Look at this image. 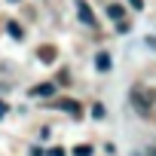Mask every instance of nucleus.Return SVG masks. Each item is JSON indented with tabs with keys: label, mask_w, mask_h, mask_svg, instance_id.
<instances>
[{
	"label": "nucleus",
	"mask_w": 156,
	"mask_h": 156,
	"mask_svg": "<svg viewBox=\"0 0 156 156\" xmlns=\"http://www.w3.org/2000/svg\"><path fill=\"white\" fill-rule=\"evenodd\" d=\"M129 101H132V107L138 110V113H150L153 110V101H156V95L150 92V89H144V86H135L132 92H129Z\"/></svg>",
	"instance_id": "obj_1"
},
{
	"label": "nucleus",
	"mask_w": 156,
	"mask_h": 156,
	"mask_svg": "<svg viewBox=\"0 0 156 156\" xmlns=\"http://www.w3.org/2000/svg\"><path fill=\"white\" fill-rule=\"evenodd\" d=\"M76 16H80V22H83L86 28H95V25H98V19H95V12L89 9L86 0H76Z\"/></svg>",
	"instance_id": "obj_2"
},
{
	"label": "nucleus",
	"mask_w": 156,
	"mask_h": 156,
	"mask_svg": "<svg viewBox=\"0 0 156 156\" xmlns=\"http://www.w3.org/2000/svg\"><path fill=\"white\" fill-rule=\"evenodd\" d=\"M58 110H64V113H70V116H83V107H80V101H73V98H58V101H52Z\"/></svg>",
	"instance_id": "obj_3"
},
{
	"label": "nucleus",
	"mask_w": 156,
	"mask_h": 156,
	"mask_svg": "<svg viewBox=\"0 0 156 156\" xmlns=\"http://www.w3.org/2000/svg\"><path fill=\"white\" fill-rule=\"evenodd\" d=\"M55 95V83H40L31 89V98H52Z\"/></svg>",
	"instance_id": "obj_4"
},
{
	"label": "nucleus",
	"mask_w": 156,
	"mask_h": 156,
	"mask_svg": "<svg viewBox=\"0 0 156 156\" xmlns=\"http://www.w3.org/2000/svg\"><path fill=\"white\" fill-rule=\"evenodd\" d=\"M110 64H113V61H110L107 52H98V55H95V67H98V70H110Z\"/></svg>",
	"instance_id": "obj_5"
},
{
	"label": "nucleus",
	"mask_w": 156,
	"mask_h": 156,
	"mask_svg": "<svg viewBox=\"0 0 156 156\" xmlns=\"http://www.w3.org/2000/svg\"><path fill=\"white\" fill-rule=\"evenodd\" d=\"M40 61H43V64H52V61H55V49H52V46H40Z\"/></svg>",
	"instance_id": "obj_6"
},
{
	"label": "nucleus",
	"mask_w": 156,
	"mask_h": 156,
	"mask_svg": "<svg viewBox=\"0 0 156 156\" xmlns=\"http://www.w3.org/2000/svg\"><path fill=\"white\" fill-rule=\"evenodd\" d=\"M6 31H9V37H12V40H22V37H25L19 22H6Z\"/></svg>",
	"instance_id": "obj_7"
},
{
	"label": "nucleus",
	"mask_w": 156,
	"mask_h": 156,
	"mask_svg": "<svg viewBox=\"0 0 156 156\" xmlns=\"http://www.w3.org/2000/svg\"><path fill=\"white\" fill-rule=\"evenodd\" d=\"M122 12H126V9H122L119 3H113V6H107V16H110V19H122Z\"/></svg>",
	"instance_id": "obj_8"
},
{
	"label": "nucleus",
	"mask_w": 156,
	"mask_h": 156,
	"mask_svg": "<svg viewBox=\"0 0 156 156\" xmlns=\"http://www.w3.org/2000/svg\"><path fill=\"white\" fill-rule=\"evenodd\" d=\"M73 156H92V147H89V144H80V147H73Z\"/></svg>",
	"instance_id": "obj_9"
},
{
	"label": "nucleus",
	"mask_w": 156,
	"mask_h": 156,
	"mask_svg": "<svg viewBox=\"0 0 156 156\" xmlns=\"http://www.w3.org/2000/svg\"><path fill=\"white\" fill-rule=\"evenodd\" d=\"M104 113H107L104 104H95V107H92V116H95V119H104Z\"/></svg>",
	"instance_id": "obj_10"
},
{
	"label": "nucleus",
	"mask_w": 156,
	"mask_h": 156,
	"mask_svg": "<svg viewBox=\"0 0 156 156\" xmlns=\"http://www.w3.org/2000/svg\"><path fill=\"white\" fill-rule=\"evenodd\" d=\"M46 153H49V156H64V150H61V147H52V150H46Z\"/></svg>",
	"instance_id": "obj_11"
},
{
	"label": "nucleus",
	"mask_w": 156,
	"mask_h": 156,
	"mask_svg": "<svg viewBox=\"0 0 156 156\" xmlns=\"http://www.w3.org/2000/svg\"><path fill=\"white\" fill-rule=\"evenodd\" d=\"M144 43H147V46H150V49H153V52H156V37H153V34H150V37H147V40H144Z\"/></svg>",
	"instance_id": "obj_12"
},
{
	"label": "nucleus",
	"mask_w": 156,
	"mask_h": 156,
	"mask_svg": "<svg viewBox=\"0 0 156 156\" xmlns=\"http://www.w3.org/2000/svg\"><path fill=\"white\" fill-rule=\"evenodd\" d=\"M132 3V9H144V0H129Z\"/></svg>",
	"instance_id": "obj_13"
},
{
	"label": "nucleus",
	"mask_w": 156,
	"mask_h": 156,
	"mask_svg": "<svg viewBox=\"0 0 156 156\" xmlns=\"http://www.w3.org/2000/svg\"><path fill=\"white\" fill-rule=\"evenodd\" d=\"M6 110H9V107H6V101H0V119L6 116Z\"/></svg>",
	"instance_id": "obj_14"
}]
</instances>
